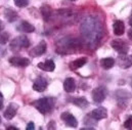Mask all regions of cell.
I'll return each mask as SVG.
<instances>
[{
    "label": "cell",
    "instance_id": "cell-1",
    "mask_svg": "<svg viewBox=\"0 0 132 130\" xmlns=\"http://www.w3.org/2000/svg\"><path fill=\"white\" fill-rule=\"evenodd\" d=\"M80 32L87 43L94 44L100 41L103 30L98 18L94 15H88L83 20L80 26Z\"/></svg>",
    "mask_w": 132,
    "mask_h": 130
},
{
    "label": "cell",
    "instance_id": "cell-2",
    "mask_svg": "<svg viewBox=\"0 0 132 130\" xmlns=\"http://www.w3.org/2000/svg\"><path fill=\"white\" fill-rule=\"evenodd\" d=\"M55 99L53 98H42L33 101V105L43 115L48 114L54 107Z\"/></svg>",
    "mask_w": 132,
    "mask_h": 130
},
{
    "label": "cell",
    "instance_id": "cell-3",
    "mask_svg": "<svg viewBox=\"0 0 132 130\" xmlns=\"http://www.w3.org/2000/svg\"><path fill=\"white\" fill-rule=\"evenodd\" d=\"M9 46H10L11 50L16 51V50H20L22 48H28L30 46V41L25 35H21V36L15 37L9 43Z\"/></svg>",
    "mask_w": 132,
    "mask_h": 130
},
{
    "label": "cell",
    "instance_id": "cell-4",
    "mask_svg": "<svg viewBox=\"0 0 132 130\" xmlns=\"http://www.w3.org/2000/svg\"><path fill=\"white\" fill-rule=\"evenodd\" d=\"M112 47L117 51L119 52L120 54H127L128 50H129V46L128 44L124 41V40H121V39H116V40H113L112 43H111Z\"/></svg>",
    "mask_w": 132,
    "mask_h": 130
},
{
    "label": "cell",
    "instance_id": "cell-5",
    "mask_svg": "<svg viewBox=\"0 0 132 130\" xmlns=\"http://www.w3.org/2000/svg\"><path fill=\"white\" fill-rule=\"evenodd\" d=\"M106 96V88L104 86H98L92 90V99L95 102H102Z\"/></svg>",
    "mask_w": 132,
    "mask_h": 130
},
{
    "label": "cell",
    "instance_id": "cell-6",
    "mask_svg": "<svg viewBox=\"0 0 132 130\" xmlns=\"http://www.w3.org/2000/svg\"><path fill=\"white\" fill-rule=\"evenodd\" d=\"M47 80L44 77H38L36 78V80L34 81L33 83V89L37 92H43L46 88H47Z\"/></svg>",
    "mask_w": 132,
    "mask_h": 130
},
{
    "label": "cell",
    "instance_id": "cell-7",
    "mask_svg": "<svg viewBox=\"0 0 132 130\" xmlns=\"http://www.w3.org/2000/svg\"><path fill=\"white\" fill-rule=\"evenodd\" d=\"M46 49H47L46 42L45 41H40L33 49L30 51V55L31 56H40V55L45 53Z\"/></svg>",
    "mask_w": 132,
    "mask_h": 130
},
{
    "label": "cell",
    "instance_id": "cell-8",
    "mask_svg": "<svg viewBox=\"0 0 132 130\" xmlns=\"http://www.w3.org/2000/svg\"><path fill=\"white\" fill-rule=\"evenodd\" d=\"M61 118H62V120L66 123V125L70 126V127L76 128V127L78 126V121H77V119H76L72 114H70V113H67V112L63 113L62 116H61Z\"/></svg>",
    "mask_w": 132,
    "mask_h": 130
},
{
    "label": "cell",
    "instance_id": "cell-9",
    "mask_svg": "<svg viewBox=\"0 0 132 130\" xmlns=\"http://www.w3.org/2000/svg\"><path fill=\"white\" fill-rule=\"evenodd\" d=\"M8 62L14 67H22V68L30 65V61L28 59L22 58V56H12L9 59Z\"/></svg>",
    "mask_w": 132,
    "mask_h": 130
},
{
    "label": "cell",
    "instance_id": "cell-10",
    "mask_svg": "<svg viewBox=\"0 0 132 130\" xmlns=\"http://www.w3.org/2000/svg\"><path fill=\"white\" fill-rule=\"evenodd\" d=\"M89 116L91 117V118H93L94 120H101V119H104V118H106V116H108V112H106V110L104 109V108H97V109H95V110H93L90 114H89Z\"/></svg>",
    "mask_w": 132,
    "mask_h": 130
},
{
    "label": "cell",
    "instance_id": "cell-11",
    "mask_svg": "<svg viewBox=\"0 0 132 130\" xmlns=\"http://www.w3.org/2000/svg\"><path fill=\"white\" fill-rule=\"evenodd\" d=\"M118 64L123 69H128L132 66V55L121 54L118 59Z\"/></svg>",
    "mask_w": 132,
    "mask_h": 130
},
{
    "label": "cell",
    "instance_id": "cell-12",
    "mask_svg": "<svg viewBox=\"0 0 132 130\" xmlns=\"http://www.w3.org/2000/svg\"><path fill=\"white\" fill-rule=\"evenodd\" d=\"M18 109H19V105H18V104H15V103H10V104L8 105V108H7V109L5 110V112H4V118L7 119V120H11V119L15 116Z\"/></svg>",
    "mask_w": 132,
    "mask_h": 130
},
{
    "label": "cell",
    "instance_id": "cell-13",
    "mask_svg": "<svg viewBox=\"0 0 132 130\" xmlns=\"http://www.w3.org/2000/svg\"><path fill=\"white\" fill-rule=\"evenodd\" d=\"M38 68L42 71H45V72H52L55 69V64L51 60H46L44 63H39Z\"/></svg>",
    "mask_w": 132,
    "mask_h": 130
},
{
    "label": "cell",
    "instance_id": "cell-14",
    "mask_svg": "<svg viewBox=\"0 0 132 130\" xmlns=\"http://www.w3.org/2000/svg\"><path fill=\"white\" fill-rule=\"evenodd\" d=\"M64 89L66 92H73L76 89V81L74 78H67L64 82Z\"/></svg>",
    "mask_w": 132,
    "mask_h": 130
},
{
    "label": "cell",
    "instance_id": "cell-15",
    "mask_svg": "<svg viewBox=\"0 0 132 130\" xmlns=\"http://www.w3.org/2000/svg\"><path fill=\"white\" fill-rule=\"evenodd\" d=\"M113 29H114V34L116 36H121L124 34L125 31V25L122 21H116L113 25Z\"/></svg>",
    "mask_w": 132,
    "mask_h": 130
},
{
    "label": "cell",
    "instance_id": "cell-16",
    "mask_svg": "<svg viewBox=\"0 0 132 130\" xmlns=\"http://www.w3.org/2000/svg\"><path fill=\"white\" fill-rule=\"evenodd\" d=\"M40 11H41V14H42V18L45 22H48L51 18V7L48 5V4H43L40 8Z\"/></svg>",
    "mask_w": 132,
    "mask_h": 130
},
{
    "label": "cell",
    "instance_id": "cell-17",
    "mask_svg": "<svg viewBox=\"0 0 132 130\" xmlns=\"http://www.w3.org/2000/svg\"><path fill=\"white\" fill-rule=\"evenodd\" d=\"M4 17L5 19L9 22V23H13L19 19V14L18 12H15L14 10H12L11 8H6L4 11Z\"/></svg>",
    "mask_w": 132,
    "mask_h": 130
},
{
    "label": "cell",
    "instance_id": "cell-18",
    "mask_svg": "<svg viewBox=\"0 0 132 130\" xmlns=\"http://www.w3.org/2000/svg\"><path fill=\"white\" fill-rule=\"evenodd\" d=\"M18 30L22 31V32H26V33H32L35 31V27H34L32 24H30L29 22L27 21H23L19 27H16Z\"/></svg>",
    "mask_w": 132,
    "mask_h": 130
},
{
    "label": "cell",
    "instance_id": "cell-19",
    "mask_svg": "<svg viewBox=\"0 0 132 130\" xmlns=\"http://www.w3.org/2000/svg\"><path fill=\"white\" fill-rule=\"evenodd\" d=\"M87 63V59L86 58H80V59H77L75 60L74 62H72L70 64V69L75 71V70H78L80 68H82L83 66Z\"/></svg>",
    "mask_w": 132,
    "mask_h": 130
},
{
    "label": "cell",
    "instance_id": "cell-20",
    "mask_svg": "<svg viewBox=\"0 0 132 130\" xmlns=\"http://www.w3.org/2000/svg\"><path fill=\"white\" fill-rule=\"evenodd\" d=\"M71 101L76 105H78L79 108H86L89 104L88 100L85 98H74L71 99Z\"/></svg>",
    "mask_w": 132,
    "mask_h": 130
},
{
    "label": "cell",
    "instance_id": "cell-21",
    "mask_svg": "<svg viewBox=\"0 0 132 130\" xmlns=\"http://www.w3.org/2000/svg\"><path fill=\"white\" fill-rule=\"evenodd\" d=\"M100 65L103 69L105 70H109L111 68H113L115 65V60L112 59V58H105V59H102L100 61Z\"/></svg>",
    "mask_w": 132,
    "mask_h": 130
},
{
    "label": "cell",
    "instance_id": "cell-22",
    "mask_svg": "<svg viewBox=\"0 0 132 130\" xmlns=\"http://www.w3.org/2000/svg\"><path fill=\"white\" fill-rule=\"evenodd\" d=\"M9 40V34L7 32H1L0 33V44H6Z\"/></svg>",
    "mask_w": 132,
    "mask_h": 130
},
{
    "label": "cell",
    "instance_id": "cell-23",
    "mask_svg": "<svg viewBox=\"0 0 132 130\" xmlns=\"http://www.w3.org/2000/svg\"><path fill=\"white\" fill-rule=\"evenodd\" d=\"M14 4L18 7H26L29 4V0H14Z\"/></svg>",
    "mask_w": 132,
    "mask_h": 130
},
{
    "label": "cell",
    "instance_id": "cell-24",
    "mask_svg": "<svg viewBox=\"0 0 132 130\" xmlns=\"http://www.w3.org/2000/svg\"><path fill=\"white\" fill-rule=\"evenodd\" d=\"M124 127L127 129H132V116L127 118V120L124 123Z\"/></svg>",
    "mask_w": 132,
    "mask_h": 130
},
{
    "label": "cell",
    "instance_id": "cell-25",
    "mask_svg": "<svg viewBox=\"0 0 132 130\" xmlns=\"http://www.w3.org/2000/svg\"><path fill=\"white\" fill-rule=\"evenodd\" d=\"M47 128L48 129H55V125H54V121H51L49 124H48V126H47Z\"/></svg>",
    "mask_w": 132,
    "mask_h": 130
},
{
    "label": "cell",
    "instance_id": "cell-26",
    "mask_svg": "<svg viewBox=\"0 0 132 130\" xmlns=\"http://www.w3.org/2000/svg\"><path fill=\"white\" fill-rule=\"evenodd\" d=\"M35 128V125H34L33 122H30L28 125H27V130H32Z\"/></svg>",
    "mask_w": 132,
    "mask_h": 130
},
{
    "label": "cell",
    "instance_id": "cell-27",
    "mask_svg": "<svg viewBox=\"0 0 132 130\" xmlns=\"http://www.w3.org/2000/svg\"><path fill=\"white\" fill-rule=\"evenodd\" d=\"M3 108V95H2V93L0 92V110Z\"/></svg>",
    "mask_w": 132,
    "mask_h": 130
},
{
    "label": "cell",
    "instance_id": "cell-28",
    "mask_svg": "<svg viewBox=\"0 0 132 130\" xmlns=\"http://www.w3.org/2000/svg\"><path fill=\"white\" fill-rule=\"evenodd\" d=\"M4 27H5V26H4V23H3L2 21H0V33L4 30Z\"/></svg>",
    "mask_w": 132,
    "mask_h": 130
},
{
    "label": "cell",
    "instance_id": "cell-29",
    "mask_svg": "<svg viewBox=\"0 0 132 130\" xmlns=\"http://www.w3.org/2000/svg\"><path fill=\"white\" fill-rule=\"evenodd\" d=\"M128 37H129V39L132 40V29H130V30L128 31Z\"/></svg>",
    "mask_w": 132,
    "mask_h": 130
},
{
    "label": "cell",
    "instance_id": "cell-30",
    "mask_svg": "<svg viewBox=\"0 0 132 130\" xmlns=\"http://www.w3.org/2000/svg\"><path fill=\"white\" fill-rule=\"evenodd\" d=\"M129 25L131 26V28H132V13H131V15H130V19H129Z\"/></svg>",
    "mask_w": 132,
    "mask_h": 130
},
{
    "label": "cell",
    "instance_id": "cell-31",
    "mask_svg": "<svg viewBox=\"0 0 132 130\" xmlns=\"http://www.w3.org/2000/svg\"><path fill=\"white\" fill-rule=\"evenodd\" d=\"M7 129H18L16 127H14V126H8L7 127Z\"/></svg>",
    "mask_w": 132,
    "mask_h": 130
},
{
    "label": "cell",
    "instance_id": "cell-32",
    "mask_svg": "<svg viewBox=\"0 0 132 130\" xmlns=\"http://www.w3.org/2000/svg\"><path fill=\"white\" fill-rule=\"evenodd\" d=\"M0 123H1V117H0Z\"/></svg>",
    "mask_w": 132,
    "mask_h": 130
},
{
    "label": "cell",
    "instance_id": "cell-33",
    "mask_svg": "<svg viewBox=\"0 0 132 130\" xmlns=\"http://www.w3.org/2000/svg\"><path fill=\"white\" fill-rule=\"evenodd\" d=\"M71 1H77V0H71Z\"/></svg>",
    "mask_w": 132,
    "mask_h": 130
},
{
    "label": "cell",
    "instance_id": "cell-34",
    "mask_svg": "<svg viewBox=\"0 0 132 130\" xmlns=\"http://www.w3.org/2000/svg\"><path fill=\"white\" fill-rule=\"evenodd\" d=\"M131 87H132V79H131Z\"/></svg>",
    "mask_w": 132,
    "mask_h": 130
}]
</instances>
